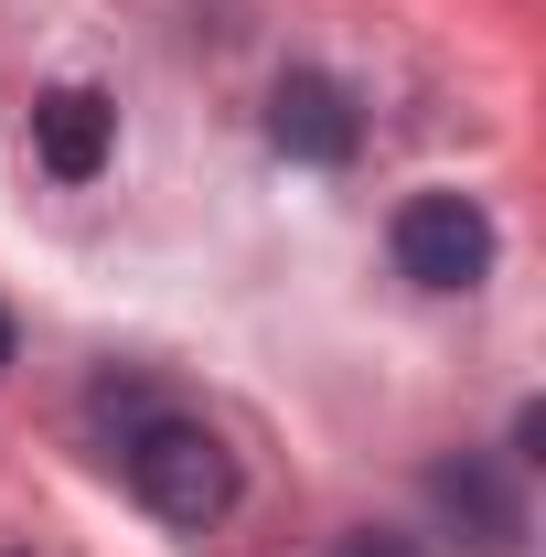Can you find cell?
Listing matches in <instances>:
<instances>
[{"label": "cell", "mask_w": 546, "mask_h": 557, "mask_svg": "<svg viewBox=\"0 0 546 557\" xmlns=\"http://www.w3.org/2000/svg\"><path fill=\"white\" fill-rule=\"evenodd\" d=\"M119 472H129V493L161 525H225L236 515V450L214 440L204 418L161 408V397L139 418H119Z\"/></svg>", "instance_id": "cell-1"}, {"label": "cell", "mask_w": 546, "mask_h": 557, "mask_svg": "<svg viewBox=\"0 0 546 557\" xmlns=\"http://www.w3.org/2000/svg\"><path fill=\"white\" fill-rule=\"evenodd\" d=\"M386 247H397V278H418V289H482L493 278V214L472 194H408Z\"/></svg>", "instance_id": "cell-2"}, {"label": "cell", "mask_w": 546, "mask_h": 557, "mask_svg": "<svg viewBox=\"0 0 546 557\" xmlns=\"http://www.w3.org/2000/svg\"><path fill=\"white\" fill-rule=\"evenodd\" d=\"M429 515L461 536L472 557H514L525 547V493L493 450H461V461H429Z\"/></svg>", "instance_id": "cell-3"}, {"label": "cell", "mask_w": 546, "mask_h": 557, "mask_svg": "<svg viewBox=\"0 0 546 557\" xmlns=\"http://www.w3.org/2000/svg\"><path fill=\"white\" fill-rule=\"evenodd\" d=\"M269 139L289 150V161H311V172H333V161H353V139H364V119H353V97H343L322 65H289L269 86Z\"/></svg>", "instance_id": "cell-4"}, {"label": "cell", "mask_w": 546, "mask_h": 557, "mask_svg": "<svg viewBox=\"0 0 546 557\" xmlns=\"http://www.w3.org/2000/svg\"><path fill=\"white\" fill-rule=\"evenodd\" d=\"M33 150H44L54 183H97L108 150H119V108H108L97 86H44V108H33Z\"/></svg>", "instance_id": "cell-5"}, {"label": "cell", "mask_w": 546, "mask_h": 557, "mask_svg": "<svg viewBox=\"0 0 546 557\" xmlns=\"http://www.w3.org/2000/svg\"><path fill=\"white\" fill-rule=\"evenodd\" d=\"M333 557H429V547H418V536H397V525H353Z\"/></svg>", "instance_id": "cell-6"}, {"label": "cell", "mask_w": 546, "mask_h": 557, "mask_svg": "<svg viewBox=\"0 0 546 557\" xmlns=\"http://www.w3.org/2000/svg\"><path fill=\"white\" fill-rule=\"evenodd\" d=\"M11 344H22V333H11V311H0V364H11Z\"/></svg>", "instance_id": "cell-7"}]
</instances>
